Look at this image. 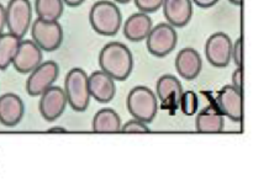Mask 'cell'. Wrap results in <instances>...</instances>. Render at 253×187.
<instances>
[{
  "label": "cell",
  "mask_w": 253,
  "mask_h": 187,
  "mask_svg": "<svg viewBox=\"0 0 253 187\" xmlns=\"http://www.w3.org/2000/svg\"><path fill=\"white\" fill-rule=\"evenodd\" d=\"M216 106L224 116L234 122L242 120V91L232 85H225L217 93Z\"/></svg>",
  "instance_id": "cell-12"
},
{
  "label": "cell",
  "mask_w": 253,
  "mask_h": 187,
  "mask_svg": "<svg viewBox=\"0 0 253 187\" xmlns=\"http://www.w3.org/2000/svg\"><path fill=\"white\" fill-rule=\"evenodd\" d=\"M66 128H63V127H52V128H49L48 129V132H66Z\"/></svg>",
  "instance_id": "cell-31"
},
{
  "label": "cell",
  "mask_w": 253,
  "mask_h": 187,
  "mask_svg": "<svg viewBox=\"0 0 253 187\" xmlns=\"http://www.w3.org/2000/svg\"><path fill=\"white\" fill-rule=\"evenodd\" d=\"M133 2L140 11L151 14V12H155L161 9L163 0H133Z\"/></svg>",
  "instance_id": "cell-25"
},
{
  "label": "cell",
  "mask_w": 253,
  "mask_h": 187,
  "mask_svg": "<svg viewBox=\"0 0 253 187\" xmlns=\"http://www.w3.org/2000/svg\"><path fill=\"white\" fill-rule=\"evenodd\" d=\"M42 49L32 39H21L11 64L19 73L29 74L42 63Z\"/></svg>",
  "instance_id": "cell-11"
},
{
  "label": "cell",
  "mask_w": 253,
  "mask_h": 187,
  "mask_svg": "<svg viewBox=\"0 0 253 187\" xmlns=\"http://www.w3.org/2000/svg\"><path fill=\"white\" fill-rule=\"evenodd\" d=\"M232 41L225 32H215L205 42L204 52L208 62L215 68H225L231 62Z\"/></svg>",
  "instance_id": "cell-9"
},
{
  "label": "cell",
  "mask_w": 253,
  "mask_h": 187,
  "mask_svg": "<svg viewBox=\"0 0 253 187\" xmlns=\"http://www.w3.org/2000/svg\"><path fill=\"white\" fill-rule=\"evenodd\" d=\"M152 19L146 12H135L126 19L123 26L124 34L131 42H141L146 39L152 29Z\"/></svg>",
  "instance_id": "cell-18"
},
{
  "label": "cell",
  "mask_w": 253,
  "mask_h": 187,
  "mask_svg": "<svg viewBox=\"0 0 253 187\" xmlns=\"http://www.w3.org/2000/svg\"><path fill=\"white\" fill-rule=\"evenodd\" d=\"M182 94L183 86L177 76L172 75V74H165L157 80L156 96L162 101L165 106L170 105L177 108Z\"/></svg>",
  "instance_id": "cell-17"
},
{
  "label": "cell",
  "mask_w": 253,
  "mask_h": 187,
  "mask_svg": "<svg viewBox=\"0 0 253 187\" xmlns=\"http://www.w3.org/2000/svg\"><path fill=\"white\" fill-rule=\"evenodd\" d=\"M5 30V6L0 4V34L4 32Z\"/></svg>",
  "instance_id": "cell-29"
},
{
  "label": "cell",
  "mask_w": 253,
  "mask_h": 187,
  "mask_svg": "<svg viewBox=\"0 0 253 187\" xmlns=\"http://www.w3.org/2000/svg\"><path fill=\"white\" fill-rule=\"evenodd\" d=\"M32 21V6L30 0H10L5 6V27L7 32L24 38Z\"/></svg>",
  "instance_id": "cell-5"
},
{
  "label": "cell",
  "mask_w": 253,
  "mask_h": 187,
  "mask_svg": "<svg viewBox=\"0 0 253 187\" xmlns=\"http://www.w3.org/2000/svg\"><path fill=\"white\" fill-rule=\"evenodd\" d=\"M231 61H234L235 65L241 66L242 64V39L237 38L235 43L232 42L231 49Z\"/></svg>",
  "instance_id": "cell-26"
},
{
  "label": "cell",
  "mask_w": 253,
  "mask_h": 187,
  "mask_svg": "<svg viewBox=\"0 0 253 187\" xmlns=\"http://www.w3.org/2000/svg\"><path fill=\"white\" fill-rule=\"evenodd\" d=\"M120 130L124 133H147L150 132V128L147 123L133 118V120L127 121L125 125H121Z\"/></svg>",
  "instance_id": "cell-24"
},
{
  "label": "cell",
  "mask_w": 253,
  "mask_h": 187,
  "mask_svg": "<svg viewBox=\"0 0 253 187\" xmlns=\"http://www.w3.org/2000/svg\"><path fill=\"white\" fill-rule=\"evenodd\" d=\"M64 94L67 103L77 112H84L88 108L90 101L89 94L88 75L81 68H73L67 73L64 78Z\"/></svg>",
  "instance_id": "cell-3"
},
{
  "label": "cell",
  "mask_w": 253,
  "mask_h": 187,
  "mask_svg": "<svg viewBox=\"0 0 253 187\" xmlns=\"http://www.w3.org/2000/svg\"><path fill=\"white\" fill-rule=\"evenodd\" d=\"M32 41L46 52H54L63 42V29L58 21H48L37 17L30 26Z\"/></svg>",
  "instance_id": "cell-7"
},
{
  "label": "cell",
  "mask_w": 253,
  "mask_h": 187,
  "mask_svg": "<svg viewBox=\"0 0 253 187\" xmlns=\"http://www.w3.org/2000/svg\"><path fill=\"white\" fill-rule=\"evenodd\" d=\"M26 80V91L31 97H37L46 89L52 86L58 79L59 65L54 61H47L40 63L32 71Z\"/></svg>",
  "instance_id": "cell-8"
},
{
  "label": "cell",
  "mask_w": 253,
  "mask_h": 187,
  "mask_svg": "<svg viewBox=\"0 0 253 187\" xmlns=\"http://www.w3.org/2000/svg\"><path fill=\"white\" fill-rule=\"evenodd\" d=\"M35 11L39 19L58 21L64 11L63 0H35Z\"/></svg>",
  "instance_id": "cell-22"
},
{
  "label": "cell",
  "mask_w": 253,
  "mask_h": 187,
  "mask_svg": "<svg viewBox=\"0 0 253 187\" xmlns=\"http://www.w3.org/2000/svg\"><path fill=\"white\" fill-rule=\"evenodd\" d=\"M230 4L235 5V6H241L242 4V0H229Z\"/></svg>",
  "instance_id": "cell-32"
},
{
  "label": "cell",
  "mask_w": 253,
  "mask_h": 187,
  "mask_svg": "<svg viewBox=\"0 0 253 187\" xmlns=\"http://www.w3.org/2000/svg\"><path fill=\"white\" fill-rule=\"evenodd\" d=\"M121 118L113 108H101L93 118V130L96 133H116L121 129Z\"/></svg>",
  "instance_id": "cell-20"
},
{
  "label": "cell",
  "mask_w": 253,
  "mask_h": 187,
  "mask_svg": "<svg viewBox=\"0 0 253 187\" xmlns=\"http://www.w3.org/2000/svg\"><path fill=\"white\" fill-rule=\"evenodd\" d=\"M175 70L185 80H194L203 69V59L199 52L194 48H183L178 52L174 61Z\"/></svg>",
  "instance_id": "cell-15"
},
{
  "label": "cell",
  "mask_w": 253,
  "mask_h": 187,
  "mask_svg": "<svg viewBox=\"0 0 253 187\" xmlns=\"http://www.w3.org/2000/svg\"><path fill=\"white\" fill-rule=\"evenodd\" d=\"M193 4L197 6L203 7V9H208V7H212L219 2V0H192Z\"/></svg>",
  "instance_id": "cell-28"
},
{
  "label": "cell",
  "mask_w": 253,
  "mask_h": 187,
  "mask_svg": "<svg viewBox=\"0 0 253 187\" xmlns=\"http://www.w3.org/2000/svg\"><path fill=\"white\" fill-rule=\"evenodd\" d=\"M232 86L242 91V69L241 66H237L232 73Z\"/></svg>",
  "instance_id": "cell-27"
},
{
  "label": "cell",
  "mask_w": 253,
  "mask_h": 187,
  "mask_svg": "<svg viewBox=\"0 0 253 187\" xmlns=\"http://www.w3.org/2000/svg\"><path fill=\"white\" fill-rule=\"evenodd\" d=\"M192 0H163L162 10L166 20L174 29L187 26L193 16Z\"/></svg>",
  "instance_id": "cell-13"
},
{
  "label": "cell",
  "mask_w": 253,
  "mask_h": 187,
  "mask_svg": "<svg viewBox=\"0 0 253 187\" xmlns=\"http://www.w3.org/2000/svg\"><path fill=\"white\" fill-rule=\"evenodd\" d=\"M127 110L133 118L148 125L157 116V96L147 86H135L127 95Z\"/></svg>",
  "instance_id": "cell-4"
},
{
  "label": "cell",
  "mask_w": 253,
  "mask_h": 187,
  "mask_svg": "<svg viewBox=\"0 0 253 187\" xmlns=\"http://www.w3.org/2000/svg\"><path fill=\"white\" fill-rule=\"evenodd\" d=\"M85 0H63L64 5L67 6H71V7H77V6H81Z\"/></svg>",
  "instance_id": "cell-30"
},
{
  "label": "cell",
  "mask_w": 253,
  "mask_h": 187,
  "mask_svg": "<svg viewBox=\"0 0 253 187\" xmlns=\"http://www.w3.org/2000/svg\"><path fill=\"white\" fill-rule=\"evenodd\" d=\"M224 115L216 105H209L197 115L195 128L200 133H220L224 130Z\"/></svg>",
  "instance_id": "cell-19"
},
{
  "label": "cell",
  "mask_w": 253,
  "mask_h": 187,
  "mask_svg": "<svg viewBox=\"0 0 253 187\" xmlns=\"http://www.w3.org/2000/svg\"><path fill=\"white\" fill-rule=\"evenodd\" d=\"M178 43V33L168 22L152 26L150 33L146 37V47L152 56L165 58L172 53Z\"/></svg>",
  "instance_id": "cell-6"
},
{
  "label": "cell",
  "mask_w": 253,
  "mask_h": 187,
  "mask_svg": "<svg viewBox=\"0 0 253 187\" xmlns=\"http://www.w3.org/2000/svg\"><path fill=\"white\" fill-rule=\"evenodd\" d=\"M25 115V105L19 95L12 93L0 96V123L5 127H15Z\"/></svg>",
  "instance_id": "cell-16"
},
{
  "label": "cell",
  "mask_w": 253,
  "mask_h": 187,
  "mask_svg": "<svg viewBox=\"0 0 253 187\" xmlns=\"http://www.w3.org/2000/svg\"><path fill=\"white\" fill-rule=\"evenodd\" d=\"M99 65L100 70L110 75L114 80H126L133 69L132 52L121 42H110L99 53Z\"/></svg>",
  "instance_id": "cell-1"
},
{
  "label": "cell",
  "mask_w": 253,
  "mask_h": 187,
  "mask_svg": "<svg viewBox=\"0 0 253 187\" xmlns=\"http://www.w3.org/2000/svg\"><path fill=\"white\" fill-rule=\"evenodd\" d=\"M131 0H114V2H119V4H128Z\"/></svg>",
  "instance_id": "cell-33"
},
{
  "label": "cell",
  "mask_w": 253,
  "mask_h": 187,
  "mask_svg": "<svg viewBox=\"0 0 253 187\" xmlns=\"http://www.w3.org/2000/svg\"><path fill=\"white\" fill-rule=\"evenodd\" d=\"M21 39L9 32L7 33L2 32L0 34V70H5L11 65Z\"/></svg>",
  "instance_id": "cell-21"
},
{
  "label": "cell",
  "mask_w": 253,
  "mask_h": 187,
  "mask_svg": "<svg viewBox=\"0 0 253 187\" xmlns=\"http://www.w3.org/2000/svg\"><path fill=\"white\" fill-rule=\"evenodd\" d=\"M88 86L90 97L100 103L110 102L116 94L115 80L103 70H95L88 75Z\"/></svg>",
  "instance_id": "cell-14"
},
{
  "label": "cell",
  "mask_w": 253,
  "mask_h": 187,
  "mask_svg": "<svg viewBox=\"0 0 253 187\" xmlns=\"http://www.w3.org/2000/svg\"><path fill=\"white\" fill-rule=\"evenodd\" d=\"M89 22L100 36H115L123 26V15L116 2L100 0L90 7Z\"/></svg>",
  "instance_id": "cell-2"
},
{
  "label": "cell",
  "mask_w": 253,
  "mask_h": 187,
  "mask_svg": "<svg viewBox=\"0 0 253 187\" xmlns=\"http://www.w3.org/2000/svg\"><path fill=\"white\" fill-rule=\"evenodd\" d=\"M67 107V97L61 86H49L40 95L39 110L42 118L47 122H53L61 117Z\"/></svg>",
  "instance_id": "cell-10"
},
{
  "label": "cell",
  "mask_w": 253,
  "mask_h": 187,
  "mask_svg": "<svg viewBox=\"0 0 253 187\" xmlns=\"http://www.w3.org/2000/svg\"><path fill=\"white\" fill-rule=\"evenodd\" d=\"M198 105H199V100L194 91L188 90L185 93L183 91L179 100V106L185 116H194L198 111Z\"/></svg>",
  "instance_id": "cell-23"
}]
</instances>
